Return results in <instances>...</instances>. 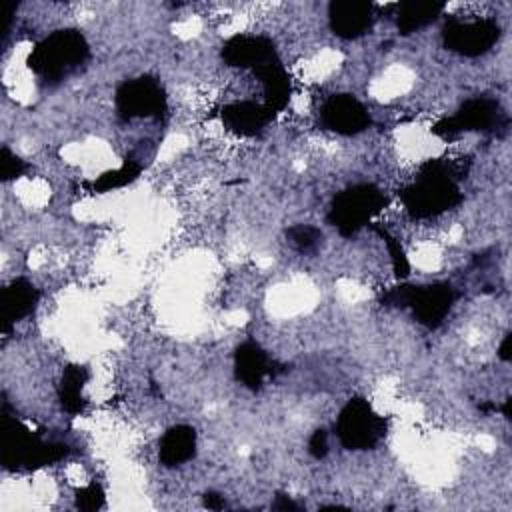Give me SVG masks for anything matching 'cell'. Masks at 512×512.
I'll return each mask as SVG.
<instances>
[{
	"instance_id": "cell-5",
	"label": "cell",
	"mask_w": 512,
	"mask_h": 512,
	"mask_svg": "<svg viewBox=\"0 0 512 512\" xmlns=\"http://www.w3.org/2000/svg\"><path fill=\"white\" fill-rule=\"evenodd\" d=\"M386 206L384 192L370 184L360 182L338 192L328 210V222L340 236H354L368 226Z\"/></svg>"
},
{
	"instance_id": "cell-18",
	"label": "cell",
	"mask_w": 512,
	"mask_h": 512,
	"mask_svg": "<svg viewBox=\"0 0 512 512\" xmlns=\"http://www.w3.org/2000/svg\"><path fill=\"white\" fill-rule=\"evenodd\" d=\"M256 78L260 80L262 88H264V104L276 114L280 110L286 108L288 98H290V78L288 72L284 70L282 62L264 66L254 70Z\"/></svg>"
},
{
	"instance_id": "cell-1",
	"label": "cell",
	"mask_w": 512,
	"mask_h": 512,
	"mask_svg": "<svg viewBox=\"0 0 512 512\" xmlns=\"http://www.w3.org/2000/svg\"><path fill=\"white\" fill-rule=\"evenodd\" d=\"M460 174L462 168L456 162L442 158L426 160L418 168L414 182L400 190V200L408 214L414 218H432L454 208L462 200L458 186Z\"/></svg>"
},
{
	"instance_id": "cell-11",
	"label": "cell",
	"mask_w": 512,
	"mask_h": 512,
	"mask_svg": "<svg viewBox=\"0 0 512 512\" xmlns=\"http://www.w3.org/2000/svg\"><path fill=\"white\" fill-rule=\"evenodd\" d=\"M222 60L228 66L250 68L252 72L280 62L274 42L260 34H236L222 46Z\"/></svg>"
},
{
	"instance_id": "cell-14",
	"label": "cell",
	"mask_w": 512,
	"mask_h": 512,
	"mask_svg": "<svg viewBox=\"0 0 512 512\" xmlns=\"http://www.w3.org/2000/svg\"><path fill=\"white\" fill-rule=\"evenodd\" d=\"M220 118L228 130L240 136H256L270 124V120L274 118V112L266 104L240 100V102L226 104L220 110Z\"/></svg>"
},
{
	"instance_id": "cell-3",
	"label": "cell",
	"mask_w": 512,
	"mask_h": 512,
	"mask_svg": "<svg viewBox=\"0 0 512 512\" xmlns=\"http://www.w3.org/2000/svg\"><path fill=\"white\" fill-rule=\"evenodd\" d=\"M68 446L62 442H46L30 432L20 420L8 414L4 402L2 412V464L10 470H36L62 460Z\"/></svg>"
},
{
	"instance_id": "cell-8",
	"label": "cell",
	"mask_w": 512,
	"mask_h": 512,
	"mask_svg": "<svg viewBox=\"0 0 512 512\" xmlns=\"http://www.w3.org/2000/svg\"><path fill=\"white\" fill-rule=\"evenodd\" d=\"M116 112L122 120L160 118L166 112V92L152 76H138L118 86Z\"/></svg>"
},
{
	"instance_id": "cell-20",
	"label": "cell",
	"mask_w": 512,
	"mask_h": 512,
	"mask_svg": "<svg viewBox=\"0 0 512 512\" xmlns=\"http://www.w3.org/2000/svg\"><path fill=\"white\" fill-rule=\"evenodd\" d=\"M140 172H142V166L136 160L126 158L122 166H118L114 170H108L102 176H98L90 184V190L92 192H110V190H116V188H124L130 182H134L140 176Z\"/></svg>"
},
{
	"instance_id": "cell-28",
	"label": "cell",
	"mask_w": 512,
	"mask_h": 512,
	"mask_svg": "<svg viewBox=\"0 0 512 512\" xmlns=\"http://www.w3.org/2000/svg\"><path fill=\"white\" fill-rule=\"evenodd\" d=\"M510 340H512V336H510V334H506V336H504V340H502V344H500V352H498V354H500V358H502V360H506V362L510 360Z\"/></svg>"
},
{
	"instance_id": "cell-19",
	"label": "cell",
	"mask_w": 512,
	"mask_h": 512,
	"mask_svg": "<svg viewBox=\"0 0 512 512\" xmlns=\"http://www.w3.org/2000/svg\"><path fill=\"white\" fill-rule=\"evenodd\" d=\"M88 380V370L84 366H68L62 374L60 386H58V398L62 408L68 414H80L86 408L84 400V384Z\"/></svg>"
},
{
	"instance_id": "cell-22",
	"label": "cell",
	"mask_w": 512,
	"mask_h": 512,
	"mask_svg": "<svg viewBox=\"0 0 512 512\" xmlns=\"http://www.w3.org/2000/svg\"><path fill=\"white\" fill-rule=\"evenodd\" d=\"M374 230L380 234V238L384 240L386 248H388V254H390V260H392V268H394V274L396 278H406L408 272H410V264H408V258H406V252L400 244V240L396 236H392L386 228L382 226H374Z\"/></svg>"
},
{
	"instance_id": "cell-9",
	"label": "cell",
	"mask_w": 512,
	"mask_h": 512,
	"mask_svg": "<svg viewBox=\"0 0 512 512\" xmlns=\"http://www.w3.org/2000/svg\"><path fill=\"white\" fill-rule=\"evenodd\" d=\"M500 26L492 18H476V20H448L442 28V42L450 52L460 56L476 58L494 48L500 40Z\"/></svg>"
},
{
	"instance_id": "cell-24",
	"label": "cell",
	"mask_w": 512,
	"mask_h": 512,
	"mask_svg": "<svg viewBox=\"0 0 512 512\" xmlns=\"http://www.w3.org/2000/svg\"><path fill=\"white\" fill-rule=\"evenodd\" d=\"M102 504H104V492L96 484H90L76 492V506L80 510H98Z\"/></svg>"
},
{
	"instance_id": "cell-6",
	"label": "cell",
	"mask_w": 512,
	"mask_h": 512,
	"mask_svg": "<svg viewBox=\"0 0 512 512\" xmlns=\"http://www.w3.org/2000/svg\"><path fill=\"white\" fill-rule=\"evenodd\" d=\"M386 418L368 400L350 398L338 414L336 434L346 450H370L386 434Z\"/></svg>"
},
{
	"instance_id": "cell-15",
	"label": "cell",
	"mask_w": 512,
	"mask_h": 512,
	"mask_svg": "<svg viewBox=\"0 0 512 512\" xmlns=\"http://www.w3.org/2000/svg\"><path fill=\"white\" fill-rule=\"evenodd\" d=\"M38 298H40V292L30 280L26 278L12 280L2 290V296H0V314H2L4 330H8L18 320L30 316L38 304Z\"/></svg>"
},
{
	"instance_id": "cell-4",
	"label": "cell",
	"mask_w": 512,
	"mask_h": 512,
	"mask_svg": "<svg viewBox=\"0 0 512 512\" xmlns=\"http://www.w3.org/2000/svg\"><path fill=\"white\" fill-rule=\"evenodd\" d=\"M456 292L448 282L434 284H400L382 296V304L396 308H410L414 318L434 330L452 310Z\"/></svg>"
},
{
	"instance_id": "cell-13",
	"label": "cell",
	"mask_w": 512,
	"mask_h": 512,
	"mask_svg": "<svg viewBox=\"0 0 512 512\" xmlns=\"http://www.w3.org/2000/svg\"><path fill=\"white\" fill-rule=\"evenodd\" d=\"M234 372L248 390H260L264 380L278 372L274 360L254 340L242 342L234 352Z\"/></svg>"
},
{
	"instance_id": "cell-17",
	"label": "cell",
	"mask_w": 512,
	"mask_h": 512,
	"mask_svg": "<svg viewBox=\"0 0 512 512\" xmlns=\"http://www.w3.org/2000/svg\"><path fill=\"white\" fill-rule=\"evenodd\" d=\"M444 8H446V4L436 2V0L400 2L398 12H396V26H398L400 34L410 36V34L422 30L424 26L432 24L444 12Z\"/></svg>"
},
{
	"instance_id": "cell-26",
	"label": "cell",
	"mask_w": 512,
	"mask_h": 512,
	"mask_svg": "<svg viewBox=\"0 0 512 512\" xmlns=\"http://www.w3.org/2000/svg\"><path fill=\"white\" fill-rule=\"evenodd\" d=\"M272 508L274 510H298V504L292 498H288L286 494H278L276 500L272 502Z\"/></svg>"
},
{
	"instance_id": "cell-12",
	"label": "cell",
	"mask_w": 512,
	"mask_h": 512,
	"mask_svg": "<svg viewBox=\"0 0 512 512\" xmlns=\"http://www.w3.org/2000/svg\"><path fill=\"white\" fill-rule=\"evenodd\" d=\"M328 22L338 38H360L372 28L374 6L366 0H334L328 6Z\"/></svg>"
},
{
	"instance_id": "cell-16",
	"label": "cell",
	"mask_w": 512,
	"mask_h": 512,
	"mask_svg": "<svg viewBox=\"0 0 512 512\" xmlns=\"http://www.w3.org/2000/svg\"><path fill=\"white\" fill-rule=\"evenodd\" d=\"M196 454V430L186 424L172 426L160 438V462L168 468L186 464Z\"/></svg>"
},
{
	"instance_id": "cell-27",
	"label": "cell",
	"mask_w": 512,
	"mask_h": 512,
	"mask_svg": "<svg viewBox=\"0 0 512 512\" xmlns=\"http://www.w3.org/2000/svg\"><path fill=\"white\" fill-rule=\"evenodd\" d=\"M204 504H206L208 508H212V510H220V508L226 506L224 498H222L220 494H216V492H208V494L204 496Z\"/></svg>"
},
{
	"instance_id": "cell-10",
	"label": "cell",
	"mask_w": 512,
	"mask_h": 512,
	"mask_svg": "<svg viewBox=\"0 0 512 512\" xmlns=\"http://www.w3.org/2000/svg\"><path fill=\"white\" fill-rule=\"evenodd\" d=\"M322 128L340 136H354L370 126V114L366 106L352 94H332L318 110Z\"/></svg>"
},
{
	"instance_id": "cell-23",
	"label": "cell",
	"mask_w": 512,
	"mask_h": 512,
	"mask_svg": "<svg viewBox=\"0 0 512 512\" xmlns=\"http://www.w3.org/2000/svg\"><path fill=\"white\" fill-rule=\"evenodd\" d=\"M26 170H28V164L20 156L10 152L8 146H2V150H0V176H2V180L20 178Z\"/></svg>"
},
{
	"instance_id": "cell-25",
	"label": "cell",
	"mask_w": 512,
	"mask_h": 512,
	"mask_svg": "<svg viewBox=\"0 0 512 512\" xmlns=\"http://www.w3.org/2000/svg\"><path fill=\"white\" fill-rule=\"evenodd\" d=\"M308 452L316 458L322 460L328 454V434L326 430H314V434L308 440Z\"/></svg>"
},
{
	"instance_id": "cell-21",
	"label": "cell",
	"mask_w": 512,
	"mask_h": 512,
	"mask_svg": "<svg viewBox=\"0 0 512 512\" xmlns=\"http://www.w3.org/2000/svg\"><path fill=\"white\" fill-rule=\"evenodd\" d=\"M288 242L300 252H312L322 242V232L310 224H294L286 230Z\"/></svg>"
},
{
	"instance_id": "cell-2",
	"label": "cell",
	"mask_w": 512,
	"mask_h": 512,
	"mask_svg": "<svg viewBox=\"0 0 512 512\" xmlns=\"http://www.w3.org/2000/svg\"><path fill=\"white\" fill-rule=\"evenodd\" d=\"M90 58V46L80 30L62 28L42 38L28 54V68L44 84H58Z\"/></svg>"
},
{
	"instance_id": "cell-7",
	"label": "cell",
	"mask_w": 512,
	"mask_h": 512,
	"mask_svg": "<svg viewBox=\"0 0 512 512\" xmlns=\"http://www.w3.org/2000/svg\"><path fill=\"white\" fill-rule=\"evenodd\" d=\"M508 118L498 100L488 96L468 98L452 116L438 120L432 126V134L444 140H452L464 132H490L504 128Z\"/></svg>"
}]
</instances>
